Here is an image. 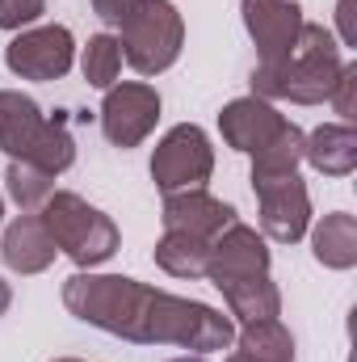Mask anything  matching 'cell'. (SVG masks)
<instances>
[{
    "label": "cell",
    "mask_w": 357,
    "mask_h": 362,
    "mask_svg": "<svg viewBox=\"0 0 357 362\" xmlns=\"http://www.w3.org/2000/svg\"><path fill=\"white\" fill-rule=\"evenodd\" d=\"M63 308L76 320H85L89 329H101V333L135 341V346H152L156 286H147L139 278L76 270L63 282Z\"/></svg>",
    "instance_id": "obj_1"
},
{
    "label": "cell",
    "mask_w": 357,
    "mask_h": 362,
    "mask_svg": "<svg viewBox=\"0 0 357 362\" xmlns=\"http://www.w3.org/2000/svg\"><path fill=\"white\" fill-rule=\"evenodd\" d=\"M341 68H345V47L337 42V34L328 25L303 21L286 59L253 68V97L290 101V105H320V101H328Z\"/></svg>",
    "instance_id": "obj_2"
},
{
    "label": "cell",
    "mask_w": 357,
    "mask_h": 362,
    "mask_svg": "<svg viewBox=\"0 0 357 362\" xmlns=\"http://www.w3.org/2000/svg\"><path fill=\"white\" fill-rule=\"evenodd\" d=\"M38 219L47 223L55 249L76 262V270H97V266H105V262L122 249L118 223H114L101 206L85 202V198L72 194V189H55V194L42 202Z\"/></svg>",
    "instance_id": "obj_3"
},
{
    "label": "cell",
    "mask_w": 357,
    "mask_h": 362,
    "mask_svg": "<svg viewBox=\"0 0 357 362\" xmlns=\"http://www.w3.org/2000/svg\"><path fill=\"white\" fill-rule=\"evenodd\" d=\"M122 64H131L139 76H160L181 59L185 47V17L173 0H147L118 34Z\"/></svg>",
    "instance_id": "obj_4"
},
{
    "label": "cell",
    "mask_w": 357,
    "mask_h": 362,
    "mask_svg": "<svg viewBox=\"0 0 357 362\" xmlns=\"http://www.w3.org/2000/svg\"><path fill=\"white\" fill-rule=\"evenodd\" d=\"M210 173H214V144L198 122H177L152 148V181L160 194L206 189Z\"/></svg>",
    "instance_id": "obj_5"
},
{
    "label": "cell",
    "mask_w": 357,
    "mask_h": 362,
    "mask_svg": "<svg viewBox=\"0 0 357 362\" xmlns=\"http://www.w3.org/2000/svg\"><path fill=\"white\" fill-rule=\"evenodd\" d=\"M4 68L17 81H63L76 68V38L68 25H30L17 30L4 47Z\"/></svg>",
    "instance_id": "obj_6"
},
{
    "label": "cell",
    "mask_w": 357,
    "mask_h": 362,
    "mask_svg": "<svg viewBox=\"0 0 357 362\" xmlns=\"http://www.w3.org/2000/svg\"><path fill=\"white\" fill-rule=\"evenodd\" d=\"M160 93L147 81H118L101 97V135L114 148H139L160 122Z\"/></svg>",
    "instance_id": "obj_7"
},
{
    "label": "cell",
    "mask_w": 357,
    "mask_h": 362,
    "mask_svg": "<svg viewBox=\"0 0 357 362\" xmlns=\"http://www.w3.org/2000/svg\"><path fill=\"white\" fill-rule=\"evenodd\" d=\"M257 206H261V236L273 245H298L311 228V194L298 173L257 181Z\"/></svg>",
    "instance_id": "obj_8"
},
{
    "label": "cell",
    "mask_w": 357,
    "mask_h": 362,
    "mask_svg": "<svg viewBox=\"0 0 357 362\" xmlns=\"http://www.w3.org/2000/svg\"><path fill=\"white\" fill-rule=\"evenodd\" d=\"M240 17H244V30L257 47L261 64L286 59L303 21H307L298 0H240Z\"/></svg>",
    "instance_id": "obj_9"
},
{
    "label": "cell",
    "mask_w": 357,
    "mask_h": 362,
    "mask_svg": "<svg viewBox=\"0 0 357 362\" xmlns=\"http://www.w3.org/2000/svg\"><path fill=\"white\" fill-rule=\"evenodd\" d=\"M273 266V253H269V240L248 228V223H231L223 228L214 240H210V266H206V278L210 286L227 282V278H248V274H269Z\"/></svg>",
    "instance_id": "obj_10"
},
{
    "label": "cell",
    "mask_w": 357,
    "mask_h": 362,
    "mask_svg": "<svg viewBox=\"0 0 357 362\" xmlns=\"http://www.w3.org/2000/svg\"><path fill=\"white\" fill-rule=\"evenodd\" d=\"M240 215L231 202L206 194V189H177V194H164V206H160V223L164 232H185V236H198V240H214L223 228H231Z\"/></svg>",
    "instance_id": "obj_11"
},
{
    "label": "cell",
    "mask_w": 357,
    "mask_h": 362,
    "mask_svg": "<svg viewBox=\"0 0 357 362\" xmlns=\"http://www.w3.org/2000/svg\"><path fill=\"white\" fill-rule=\"evenodd\" d=\"M282 127H286V114H277L273 101L253 97V93L248 97H236V101H227L219 110V135H223V144L231 152H244V156L261 152Z\"/></svg>",
    "instance_id": "obj_12"
},
{
    "label": "cell",
    "mask_w": 357,
    "mask_h": 362,
    "mask_svg": "<svg viewBox=\"0 0 357 362\" xmlns=\"http://www.w3.org/2000/svg\"><path fill=\"white\" fill-rule=\"evenodd\" d=\"M0 257L13 274L34 278V274H47L55 266L59 249H55V240H51V232H47V223L38 215H17L13 223H4Z\"/></svg>",
    "instance_id": "obj_13"
},
{
    "label": "cell",
    "mask_w": 357,
    "mask_h": 362,
    "mask_svg": "<svg viewBox=\"0 0 357 362\" xmlns=\"http://www.w3.org/2000/svg\"><path fill=\"white\" fill-rule=\"evenodd\" d=\"M303 165L324 177H349L357 169V131L353 122H324L303 135Z\"/></svg>",
    "instance_id": "obj_14"
},
{
    "label": "cell",
    "mask_w": 357,
    "mask_h": 362,
    "mask_svg": "<svg viewBox=\"0 0 357 362\" xmlns=\"http://www.w3.org/2000/svg\"><path fill=\"white\" fill-rule=\"evenodd\" d=\"M307 236H311V257L324 270L345 274L357 266V219L349 211H328L324 219H311Z\"/></svg>",
    "instance_id": "obj_15"
},
{
    "label": "cell",
    "mask_w": 357,
    "mask_h": 362,
    "mask_svg": "<svg viewBox=\"0 0 357 362\" xmlns=\"http://www.w3.org/2000/svg\"><path fill=\"white\" fill-rule=\"evenodd\" d=\"M214 291H223L227 316L236 325H253V320H273L282 316V291L269 274H248V278H227Z\"/></svg>",
    "instance_id": "obj_16"
},
{
    "label": "cell",
    "mask_w": 357,
    "mask_h": 362,
    "mask_svg": "<svg viewBox=\"0 0 357 362\" xmlns=\"http://www.w3.org/2000/svg\"><path fill=\"white\" fill-rule=\"evenodd\" d=\"M42 122H47V114L34 97H25L17 89H0V152L8 160H21L30 152Z\"/></svg>",
    "instance_id": "obj_17"
},
{
    "label": "cell",
    "mask_w": 357,
    "mask_h": 362,
    "mask_svg": "<svg viewBox=\"0 0 357 362\" xmlns=\"http://www.w3.org/2000/svg\"><path fill=\"white\" fill-rule=\"evenodd\" d=\"M231 346H236V358H240V362H294V358H298L294 333H290L277 316H273V320L240 325Z\"/></svg>",
    "instance_id": "obj_18"
},
{
    "label": "cell",
    "mask_w": 357,
    "mask_h": 362,
    "mask_svg": "<svg viewBox=\"0 0 357 362\" xmlns=\"http://www.w3.org/2000/svg\"><path fill=\"white\" fill-rule=\"evenodd\" d=\"M156 266L169 274V278H206V266H210V245L198 240V236H185V232H164L156 240Z\"/></svg>",
    "instance_id": "obj_19"
},
{
    "label": "cell",
    "mask_w": 357,
    "mask_h": 362,
    "mask_svg": "<svg viewBox=\"0 0 357 362\" xmlns=\"http://www.w3.org/2000/svg\"><path fill=\"white\" fill-rule=\"evenodd\" d=\"M303 127H294L286 118V127L269 139L261 152H253V185L257 181H269V177H286V173H298L303 165Z\"/></svg>",
    "instance_id": "obj_20"
},
{
    "label": "cell",
    "mask_w": 357,
    "mask_h": 362,
    "mask_svg": "<svg viewBox=\"0 0 357 362\" xmlns=\"http://www.w3.org/2000/svg\"><path fill=\"white\" fill-rule=\"evenodd\" d=\"M21 160L38 165V169L51 173V177H63V173L76 165V139H72V131H68L59 118H47L42 131L34 135V144H30V152H25Z\"/></svg>",
    "instance_id": "obj_21"
},
{
    "label": "cell",
    "mask_w": 357,
    "mask_h": 362,
    "mask_svg": "<svg viewBox=\"0 0 357 362\" xmlns=\"http://www.w3.org/2000/svg\"><path fill=\"white\" fill-rule=\"evenodd\" d=\"M4 194L21 206V215H38L42 202L55 194V177L42 173L30 160H8V169H4Z\"/></svg>",
    "instance_id": "obj_22"
},
{
    "label": "cell",
    "mask_w": 357,
    "mask_h": 362,
    "mask_svg": "<svg viewBox=\"0 0 357 362\" xmlns=\"http://www.w3.org/2000/svg\"><path fill=\"white\" fill-rule=\"evenodd\" d=\"M80 72L92 89H109L122 76V42L118 34H92L80 47Z\"/></svg>",
    "instance_id": "obj_23"
},
{
    "label": "cell",
    "mask_w": 357,
    "mask_h": 362,
    "mask_svg": "<svg viewBox=\"0 0 357 362\" xmlns=\"http://www.w3.org/2000/svg\"><path fill=\"white\" fill-rule=\"evenodd\" d=\"M328 105L341 114V122H353L357 118V64L353 59H345L337 85H332V93H328Z\"/></svg>",
    "instance_id": "obj_24"
},
{
    "label": "cell",
    "mask_w": 357,
    "mask_h": 362,
    "mask_svg": "<svg viewBox=\"0 0 357 362\" xmlns=\"http://www.w3.org/2000/svg\"><path fill=\"white\" fill-rule=\"evenodd\" d=\"M47 13V0H0V30L17 34L38 25V17Z\"/></svg>",
    "instance_id": "obj_25"
},
{
    "label": "cell",
    "mask_w": 357,
    "mask_h": 362,
    "mask_svg": "<svg viewBox=\"0 0 357 362\" xmlns=\"http://www.w3.org/2000/svg\"><path fill=\"white\" fill-rule=\"evenodd\" d=\"M143 4H147V0H92V13H97L105 25H118V30H122Z\"/></svg>",
    "instance_id": "obj_26"
},
{
    "label": "cell",
    "mask_w": 357,
    "mask_h": 362,
    "mask_svg": "<svg viewBox=\"0 0 357 362\" xmlns=\"http://www.w3.org/2000/svg\"><path fill=\"white\" fill-rule=\"evenodd\" d=\"M337 42L341 47H357V25H353V0H337Z\"/></svg>",
    "instance_id": "obj_27"
},
{
    "label": "cell",
    "mask_w": 357,
    "mask_h": 362,
    "mask_svg": "<svg viewBox=\"0 0 357 362\" xmlns=\"http://www.w3.org/2000/svg\"><path fill=\"white\" fill-rule=\"evenodd\" d=\"M8 308H13V286H8V282L0 278V316H4Z\"/></svg>",
    "instance_id": "obj_28"
},
{
    "label": "cell",
    "mask_w": 357,
    "mask_h": 362,
    "mask_svg": "<svg viewBox=\"0 0 357 362\" xmlns=\"http://www.w3.org/2000/svg\"><path fill=\"white\" fill-rule=\"evenodd\" d=\"M169 362H206V358H202V354H193V358L185 354V358H169Z\"/></svg>",
    "instance_id": "obj_29"
},
{
    "label": "cell",
    "mask_w": 357,
    "mask_h": 362,
    "mask_svg": "<svg viewBox=\"0 0 357 362\" xmlns=\"http://www.w3.org/2000/svg\"><path fill=\"white\" fill-rule=\"evenodd\" d=\"M0 223H4V194H0Z\"/></svg>",
    "instance_id": "obj_30"
},
{
    "label": "cell",
    "mask_w": 357,
    "mask_h": 362,
    "mask_svg": "<svg viewBox=\"0 0 357 362\" xmlns=\"http://www.w3.org/2000/svg\"><path fill=\"white\" fill-rule=\"evenodd\" d=\"M51 362H80V358H51Z\"/></svg>",
    "instance_id": "obj_31"
},
{
    "label": "cell",
    "mask_w": 357,
    "mask_h": 362,
    "mask_svg": "<svg viewBox=\"0 0 357 362\" xmlns=\"http://www.w3.org/2000/svg\"><path fill=\"white\" fill-rule=\"evenodd\" d=\"M227 362H240V358H236V354H231V358H227Z\"/></svg>",
    "instance_id": "obj_32"
}]
</instances>
